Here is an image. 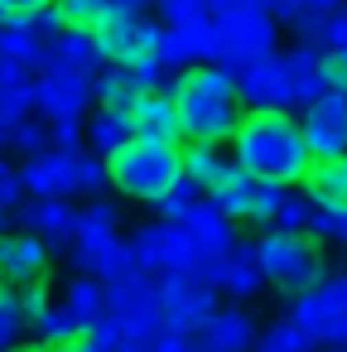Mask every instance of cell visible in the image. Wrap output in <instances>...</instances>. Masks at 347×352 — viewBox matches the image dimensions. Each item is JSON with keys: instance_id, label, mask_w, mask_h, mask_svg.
Here are the masks:
<instances>
[{"instance_id": "obj_38", "label": "cell", "mask_w": 347, "mask_h": 352, "mask_svg": "<svg viewBox=\"0 0 347 352\" xmlns=\"http://www.w3.org/2000/svg\"><path fill=\"white\" fill-rule=\"evenodd\" d=\"M107 184H111V169H107V160H102V155H92V150H78V160H73V193H87V198H97Z\"/></svg>"}, {"instance_id": "obj_55", "label": "cell", "mask_w": 347, "mask_h": 352, "mask_svg": "<svg viewBox=\"0 0 347 352\" xmlns=\"http://www.w3.org/2000/svg\"><path fill=\"white\" fill-rule=\"evenodd\" d=\"M10 352H44V347H39V342H34V347H20V342H15V347H10Z\"/></svg>"}, {"instance_id": "obj_59", "label": "cell", "mask_w": 347, "mask_h": 352, "mask_svg": "<svg viewBox=\"0 0 347 352\" xmlns=\"http://www.w3.org/2000/svg\"><path fill=\"white\" fill-rule=\"evenodd\" d=\"M203 352H208V347H203Z\"/></svg>"}, {"instance_id": "obj_5", "label": "cell", "mask_w": 347, "mask_h": 352, "mask_svg": "<svg viewBox=\"0 0 347 352\" xmlns=\"http://www.w3.org/2000/svg\"><path fill=\"white\" fill-rule=\"evenodd\" d=\"M155 280V299H159V328L164 333H183V338H198L208 328V318L222 309L217 304V289L198 275H183V270H169V275H150Z\"/></svg>"}, {"instance_id": "obj_19", "label": "cell", "mask_w": 347, "mask_h": 352, "mask_svg": "<svg viewBox=\"0 0 347 352\" xmlns=\"http://www.w3.org/2000/svg\"><path fill=\"white\" fill-rule=\"evenodd\" d=\"M131 121H135V135L140 140H164V145H183V121L174 111V97L159 87V92H145L135 97L131 107Z\"/></svg>"}, {"instance_id": "obj_22", "label": "cell", "mask_w": 347, "mask_h": 352, "mask_svg": "<svg viewBox=\"0 0 347 352\" xmlns=\"http://www.w3.org/2000/svg\"><path fill=\"white\" fill-rule=\"evenodd\" d=\"M44 68H73V73H87V78H97V68H102L97 30H78V25H68L58 39H49Z\"/></svg>"}, {"instance_id": "obj_50", "label": "cell", "mask_w": 347, "mask_h": 352, "mask_svg": "<svg viewBox=\"0 0 347 352\" xmlns=\"http://www.w3.org/2000/svg\"><path fill=\"white\" fill-rule=\"evenodd\" d=\"M323 73H328V92L347 97V58H337V54H323Z\"/></svg>"}, {"instance_id": "obj_36", "label": "cell", "mask_w": 347, "mask_h": 352, "mask_svg": "<svg viewBox=\"0 0 347 352\" xmlns=\"http://www.w3.org/2000/svg\"><path fill=\"white\" fill-rule=\"evenodd\" d=\"M87 342H92L97 352H150V342H145L140 333H131L126 323H116L111 314L87 328Z\"/></svg>"}, {"instance_id": "obj_46", "label": "cell", "mask_w": 347, "mask_h": 352, "mask_svg": "<svg viewBox=\"0 0 347 352\" xmlns=\"http://www.w3.org/2000/svg\"><path fill=\"white\" fill-rule=\"evenodd\" d=\"M212 20H236V15H270V0H208Z\"/></svg>"}, {"instance_id": "obj_47", "label": "cell", "mask_w": 347, "mask_h": 352, "mask_svg": "<svg viewBox=\"0 0 347 352\" xmlns=\"http://www.w3.org/2000/svg\"><path fill=\"white\" fill-rule=\"evenodd\" d=\"M20 203H25V179H20V169L10 160H0V208L15 212Z\"/></svg>"}, {"instance_id": "obj_29", "label": "cell", "mask_w": 347, "mask_h": 352, "mask_svg": "<svg viewBox=\"0 0 347 352\" xmlns=\"http://www.w3.org/2000/svg\"><path fill=\"white\" fill-rule=\"evenodd\" d=\"M63 304L78 314L82 328H92V323L107 318V285H102L97 275H73L68 289H63Z\"/></svg>"}, {"instance_id": "obj_11", "label": "cell", "mask_w": 347, "mask_h": 352, "mask_svg": "<svg viewBox=\"0 0 347 352\" xmlns=\"http://www.w3.org/2000/svg\"><path fill=\"white\" fill-rule=\"evenodd\" d=\"M284 193H289V188H280V184H260V179L232 169L227 184L212 193V203H217L232 222H246V227H260V232H265V227L275 222V208H280Z\"/></svg>"}, {"instance_id": "obj_2", "label": "cell", "mask_w": 347, "mask_h": 352, "mask_svg": "<svg viewBox=\"0 0 347 352\" xmlns=\"http://www.w3.org/2000/svg\"><path fill=\"white\" fill-rule=\"evenodd\" d=\"M174 97V111L183 121V140H203V145H222L236 135L241 126V92H236V78L217 63H198L188 73L174 78L169 87Z\"/></svg>"}, {"instance_id": "obj_14", "label": "cell", "mask_w": 347, "mask_h": 352, "mask_svg": "<svg viewBox=\"0 0 347 352\" xmlns=\"http://www.w3.org/2000/svg\"><path fill=\"white\" fill-rule=\"evenodd\" d=\"M203 280H208L217 294H232L236 304L251 299V294H260V289H265V275H260V261H256V241H236L232 251H222V256L203 270Z\"/></svg>"}, {"instance_id": "obj_54", "label": "cell", "mask_w": 347, "mask_h": 352, "mask_svg": "<svg viewBox=\"0 0 347 352\" xmlns=\"http://www.w3.org/2000/svg\"><path fill=\"white\" fill-rule=\"evenodd\" d=\"M10 20H15V15H10V10H5V6H0V30H5V25H10Z\"/></svg>"}, {"instance_id": "obj_37", "label": "cell", "mask_w": 347, "mask_h": 352, "mask_svg": "<svg viewBox=\"0 0 347 352\" xmlns=\"http://www.w3.org/2000/svg\"><path fill=\"white\" fill-rule=\"evenodd\" d=\"M313 212H318V208H313L304 193H284L270 227H280V232H289V236H309V232H313Z\"/></svg>"}, {"instance_id": "obj_53", "label": "cell", "mask_w": 347, "mask_h": 352, "mask_svg": "<svg viewBox=\"0 0 347 352\" xmlns=\"http://www.w3.org/2000/svg\"><path fill=\"white\" fill-rule=\"evenodd\" d=\"M58 352H97V347H92V342L82 338V342H73V347H58Z\"/></svg>"}, {"instance_id": "obj_45", "label": "cell", "mask_w": 347, "mask_h": 352, "mask_svg": "<svg viewBox=\"0 0 347 352\" xmlns=\"http://www.w3.org/2000/svg\"><path fill=\"white\" fill-rule=\"evenodd\" d=\"M49 145L63 155H78V150H87V135L78 121H49Z\"/></svg>"}, {"instance_id": "obj_18", "label": "cell", "mask_w": 347, "mask_h": 352, "mask_svg": "<svg viewBox=\"0 0 347 352\" xmlns=\"http://www.w3.org/2000/svg\"><path fill=\"white\" fill-rule=\"evenodd\" d=\"M73 160L78 155H63V150H44L34 160H25L20 179H25V198H68L73 193Z\"/></svg>"}, {"instance_id": "obj_7", "label": "cell", "mask_w": 347, "mask_h": 352, "mask_svg": "<svg viewBox=\"0 0 347 352\" xmlns=\"http://www.w3.org/2000/svg\"><path fill=\"white\" fill-rule=\"evenodd\" d=\"M289 318L323 347V342H337V333H342V318H347V270H337V275H323L313 289H304V294H294V304H289Z\"/></svg>"}, {"instance_id": "obj_3", "label": "cell", "mask_w": 347, "mask_h": 352, "mask_svg": "<svg viewBox=\"0 0 347 352\" xmlns=\"http://www.w3.org/2000/svg\"><path fill=\"white\" fill-rule=\"evenodd\" d=\"M111 169V188L121 198H135V203H155L164 198L179 179H183V145H164V140H131L126 150H116L107 160Z\"/></svg>"}, {"instance_id": "obj_30", "label": "cell", "mask_w": 347, "mask_h": 352, "mask_svg": "<svg viewBox=\"0 0 347 352\" xmlns=\"http://www.w3.org/2000/svg\"><path fill=\"white\" fill-rule=\"evenodd\" d=\"M203 203H208V193H203L193 179H179V184H174L164 198H155L150 208H155V222H174V227H183Z\"/></svg>"}, {"instance_id": "obj_24", "label": "cell", "mask_w": 347, "mask_h": 352, "mask_svg": "<svg viewBox=\"0 0 347 352\" xmlns=\"http://www.w3.org/2000/svg\"><path fill=\"white\" fill-rule=\"evenodd\" d=\"M299 184L318 212H347V160H313Z\"/></svg>"}, {"instance_id": "obj_23", "label": "cell", "mask_w": 347, "mask_h": 352, "mask_svg": "<svg viewBox=\"0 0 347 352\" xmlns=\"http://www.w3.org/2000/svg\"><path fill=\"white\" fill-rule=\"evenodd\" d=\"M280 58H284L289 97H294V107H299V111H304V107H313L318 97H328V73H323V54H318V49L299 44V49H289V54H280Z\"/></svg>"}, {"instance_id": "obj_49", "label": "cell", "mask_w": 347, "mask_h": 352, "mask_svg": "<svg viewBox=\"0 0 347 352\" xmlns=\"http://www.w3.org/2000/svg\"><path fill=\"white\" fill-rule=\"evenodd\" d=\"M150 352H203L198 347V338H183V333H155V342H150Z\"/></svg>"}, {"instance_id": "obj_34", "label": "cell", "mask_w": 347, "mask_h": 352, "mask_svg": "<svg viewBox=\"0 0 347 352\" xmlns=\"http://www.w3.org/2000/svg\"><path fill=\"white\" fill-rule=\"evenodd\" d=\"M333 10H342V0H270V20H284L289 30H309Z\"/></svg>"}, {"instance_id": "obj_52", "label": "cell", "mask_w": 347, "mask_h": 352, "mask_svg": "<svg viewBox=\"0 0 347 352\" xmlns=\"http://www.w3.org/2000/svg\"><path fill=\"white\" fill-rule=\"evenodd\" d=\"M10 15H30V10H44V6H54V0H0Z\"/></svg>"}, {"instance_id": "obj_4", "label": "cell", "mask_w": 347, "mask_h": 352, "mask_svg": "<svg viewBox=\"0 0 347 352\" xmlns=\"http://www.w3.org/2000/svg\"><path fill=\"white\" fill-rule=\"evenodd\" d=\"M256 261H260L265 285H275L280 294H304V289H313V285L328 275V270H323L318 241L289 236V232H280V227H265V232H260Z\"/></svg>"}, {"instance_id": "obj_44", "label": "cell", "mask_w": 347, "mask_h": 352, "mask_svg": "<svg viewBox=\"0 0 347 352\" xmlns=\"http://www.w3.org/2000/svg\"><path fill=\"white\" fill-rule=\"evenodd\" d=\"M10 150H20L25 160L44 155V150H49V121H20L15 135H10Z\"/></svg>"}, {"instance_id": "obj_48", "label": "cell", "mask_w": 347, "mask_h": 352, "mask_svg": "<svg viewBox=\"0 0 347 352\" xmlns=\"http://www.w3.org/2000/svg\"><path fill=\"white\" fill-rule=\"evenodd\" d=\"M309 236H323L333 246H347V212H313V232Z\"/></svg>"}, {"instance_id": "obj_28", "label": "cell", "mask_w": 347, "mask_h": 352, "mask_svg": "<svg viewBox=\"0 0 347 352\" xmlns=\"http://www.w3.org/2000/svg\"><path fill=\"white\" fill-rule=\"evenodd\" d=\"M44 54H49V44L39 39V34H30L25 25H5L0 30V63H15V68H25V73H39L44 68Z\"/></svg>"}, {"instance_id": "obj_25", "label": "cell", "mask_w": 347, "mask_h": 352, "mask_svg": "<svg viewBox=\"0 0 347 352\" xmlns=\"http://www.w3.org/2000/svg\"><path fill=\"white\" fill-rule=\"evenodd\" d=\"M30 333H34V342H39L44 352H58V347H73V342L87 338V328L78 323V314H73L63 299H49L44 314L30 318Z\"/></svg>"}, {"instance_id": "obj_15", "label": "cell", "mask_w": 347, "mask_h": 352, "mask_svg": "<svg viewBox=\"0 0 347 352\" xmlns=\"http://www.w3.org/2000/svg\"><path fill=\"white\" fill-rule=\"evenodd\" d=\"M236 92H241V107L246 111H294V97H289V73H284V58L270 54L260 58L256 68H246L236 78Z\"/></svg>"}, {"instance_id": "obj_8", "label": "cell", "mask_w": 347, "mask_h": 352, "mask_svg": "<svg viewBox=\"0 0 347 352\" xmlns=\"http://www.w3.org/2000/svg\"><path fill=\"white\" fill-rule=\"evenodd\" d=\"M116 227H121L116 203L92 198L87 208H78V227H73V241H68V261H73L78 275H97L102 280V256H107V246L121 241Z\"/></svg>"}, {"instance_id": "obj_33", "label": "cell", "mask_w": 347, "mask_h": 352, "mask_svg": "<svg viewBox=\"0 0 347 352\" xmlns=\"http://www.w3.org/2000/svg\"><path fill=\"white\" fill-rule=\"evenodd\" d=\"M294 34H299V44H309V49H318V54H337V58H347V6L333 10L328 20L309 25V30H294Z\"/></svg>"}, {"instance_id": "obj_43", "label": "cell", "mask_w": 347, "mask_h": 352, "mask_svg": "<svg viewBox=\"0 0 347 352\" xmlns=\"http://www.w3.org/2000/svg\"><path fill=\"white\" fill-rule=\"evenodd\" d=\"M155 10H159V25L179 30V25H193L208 15V0H155Z\"/></svg>"}, {"instance_id": "obj_12", "label": "cell", "mask_w": 347, "mask_h": 352, "mask_svg": "<svg viewBox=\"0 0 347 352\" xmlns=\"http://www.w3.org/2000/svg\"><path fill=\"white\" fill-rule=\"evenodd\" d=\"M222 25V63L232 78H241L246 68H256L260 58L275 54V20L270 15H236V20H217Z\"/></svg>"}, {"instance_id": "obj_26", "label": "cell", "mask_w": 347, "mask_h": 352, "mask_svg": "<svg viewBox=\"0 0 347 352\" xmlns=\"http://www.w3.org/2000/svg\"><path fill=\"white\" fill-rule=\"evenodd\" d=\"M87 150L92 155H102V160H111L116 150H126L131 140H135V121H131V111H111V107H97V111H87Z\"/></svg>"}, {"instance_id": "obj_41", "label": "cell", "mask_w": 347, "mask_h": 352, "mask_svg": "<svg viewBox=\"0 0 347 352\" xmlns=\"http://www.w3.org/2000/svg\"><path fill=\"white\" fill-rule=\"evenodd\" d=\"M58 10H63L68 25H78V30H97V25L111 15V0H58Z\"/></svg>"}, {"instance_id": "obj_6", "label": "cell", "mask_w": 347, "mask_h": 352, "mask_svg": "<svg viewBox=\"0 0 347 352\" xmlns=\"http://www.w3.org/2000/svg\"><path fill=\"white\" fill-rule=\"evenodd\" d=\"M131 256L145 275H169V270H183V275H198L203 280V256L193 251V236L188 227H174V222H145L131 232Z\"/></svg>"}, {"instance_id": "obj_1", "label": "cell", "mask_w": 347, "mask_h": 352, "mask_svg": "<svg viewBox=\"0 0 347 352\" xmlns=\"http://www.w3.org/2000/svg\"><path fill=\"white\" fill-rule=\"evenodd\" d=\"M232 164L260 184H280V188H294L313 155L304 145V131H299V116L289 111H246L236 135H232Z\"/></svg>"}, {"instance_id": "obj_10", "label": "cell", "mask_w": 347, "mask_h": 352, "mask_svg": "<svg viewBox=\"0 0 347 352\" xmlns=\"http://www.w3.org/2000/svg\"><path fill=\"white\" fill-rule=\"evenodd\" d=\"M92 102H97V92H92L87 73L39 68V78H34V111L44 121H82L92 111Z\"/></svg>"}, {"instance_id": "obj_32", "label": "cell", "mask_w": 347, "mask_h": 352, "mask_svg": "<svg viewBox=\"0 0 347 352\" xmlns=\"http://www.w3.org/2000/svg\"><path fill=\"white\" fill-rule=\"evenodd\" d=\"M92 92H97V107H111V111H131L135 97H140V87L131 82V73L116 68V63H107V68L92 78Z\"/></svg>"}, {"instance_id": "obj_17", "label": "cell", "mask_w": 347, "mask_h": 352, "mask_svg": "<svg viewBox=\"0 0 347 352\" xmlns=\"http://www.w3.org/2000/svg\"><path fill=\"white\" fill-rule=\"evenodd\" d=\"M15 227L44 236L49 246H68L73 241V227H78V208L68 198H25L15 208Z\"/></svg>"}, {"instance_id": "obj_21", "label": "cell", "mask_w": 347, "mask_h": 352, "mask_svg": "<svg viewBox=\"0 0 347 352\" xmlns=\"http://www.w3.org/2000/svg\"><path fill=\"white\" fill-rule=\"evenodd\" d=\"M183 227H188L193 251L203 256V265H212L222 251H232V246H236V222H232V217H227V212H222L212 198H208V203H203V208H198V212H193Z\"/></svg>"}, {"instance_id": "obj_58", "label": "cell", "mask_w": 347, "mask_h": 352, "mask_svg": "<svg viewBox=\"0 0 347 352\" xmlns=\"http://www.w3.org/2000/svg\"><path fill=\"white\" fill-rule=\"evenodd\" d=\"M337 342H347V318H342V333H337Z\"/></svg>"}, {"instance_id": "obj_13", "label": "cell", "mask_w": 347, "mask_h": 352, "mask_svg": "<svg viewBox=\"0 0 347 352\" xmlns=\"http://www.w3.org/2000/svg\"><path fill=\"white\" fill-rule=\"evenodd\" d=\"M299 131L313 160H347V97L328 92L299 111Z\"/></svg>"}, {"instance_id": "obj_27", "label": "cell", "mask_w": 347, "mask_h": 352, "mask_svg": "<svg viewBox=\"0 0 347 352\" xmlns=\"http://www.w3.org/2000/svg\"><path fill=\"white\" fill-rule=\"evenodd\" d=\"M232 169H236V164H232L217 145H203V140H188V145H183V179H193L208 198L227 184Z\"/></svg>"}, {"instance_id": "obj_56", "label": "cell", "mask_w": 347, "mask_h": 352, "mask_svg": "<svg viewBox=\"0 0 347 352\" xmlns=\"http://www.w3.org/2000/svg\"><path fill=\"white\" fill-rule=\"evenodd\" d=\"M5 227H10V212H5V208H0V232H5Z\"/></svg>"}, {"instance_id": "obj_51", "label": "cell", "mask_w": 347, "mask_h": 352, "mask_svg": "<svg viewBox=\"0 0 347 352\" xmlns=\"http://www.w3.org/2000/svg\"><path fill=\"white\" fill-rule=\"evenodd\" d=\"M150 10H155V0H111V15H121V20H140Z\"/></svg>"}, {"instance_id": "obj_31", "label": "cell", "mask_w": 347, "mask_h": 352, "mask_svg": "<svg viewBox=\"0 0 347 352\" xmlns=\"http://www.w3.org/2000/svg\"><path fill=\"white\" fill-rule=\"evenodd\" d=\"M179 39H183L193 68H198V63H222V25H217L212 15H203V20H193V25H179Z\"/></svg>"}, {"instance_id": "obj_20", "label": "cell", "mask_w": 347, "mask_h": 352, "mask_svg": "<svg viewBox=\"0 0 347 352\" xmlns=\"http://www.w3.org/2000/svg\"><path fill=\"white\" fill-rule=\"evenodd\" d=\"M198 338H203L208 352H251L256 338H260V328H256V318H251L241 304H227V309H217V314L208 318V328H203Z\"/></svg>"}, {"instance_id": "obj_9", "label": "cell", "mask_w": 347, "mask_h": 352, "mask_svg": "<svg viewBox=\"0 0 347 352\" xmlns=\"http://www.w3.org/2000/svg\"><path fill=\"white\" fill-rule=\"evenodd\" d=\"M54 270V246L34 232L5 227L0 232V289H30V285H49Z\"/></svg>"}, {"instance_id": "obj_57", "label": "cell", "mask_w": 347, "mask_h": 352, "mask_svg": "<svg viewBox=\"0 0 347 352\" xmlns=\"http://www.w3.org/2000/svg\"><path fill=\"white\" fill-rule=\"evenodd\" d=\"M0 145H10V131H5V126H0Z\"/></svg>"}, {"instance_id": "obj_40", "label": "cell", "mask_w": 347, "mask_h": 352, "mask_svg": "<svg viewBox=\"0 0 347 352\" xmlns=\"http://www.w3.org/2000/svg\"><path fill=\"white\" fill-rule=\"evenodd\" d=\"M25 309H20V294L15 289H0V352H10L25 333Z\"/></svg>"}, {"instance_id": "obj_39", "label": "cell", "mask_w": 347, "mask_h": 352, "mask_svg": "<svg viewBox=\"0 0 347 352\" xmlns=\"http://www.w3.org/2000/svg\"><path fill=\"white\" fill-rule=\"evenodd\" d=\"M155 63L164 68V73H188L193 68V58H188V49H183V39H179V30H169V25H159V39H155Z\"/></svg>"}, {"instance_id": "obj_35", "label": "cell", "mask_w": 347, "mask_h": 352, "mask_svg": "<svg viewBox=\"0 0 347 352\" xmlns=\"http://www.w3.org/2000/svg\"><path fill=\"white\" fill-rule=\"evenodd\" d=\"M256 352H318V342H313L289 314H280V318L256 338Z\"/></svg>"}, {"instance_id": "obj_42", "label": "cell", "mask_w": 347, "mask_h": 352, "mask_svg": "<svg viewBox=\"0 0 347 352\" xmlns=\"http://www.w3.org/2000/svg\"><path fill=\"white\" fill-rule=\"evenodd\" d=\"M15 25H25L30 34H39L44 44L49 39H58L63 30H68V20H63V10H58V0L54 6H44V10H30V15H15Z\"/></svg>"}, {"instance_id": "obj_16", "label": "cell", "mask_w": 347, "mask_h": 352, "mask_svg": "<svg viewBox=\"0 0 347 352\" xmlns=\"http://www.w3.org/2000/svg\"><path fill=\"white\" fill-rule=\"evenodd\" d=\"M159 39V25L150 15L140 20H121V15H107L97 25V49H102V63H131L140 54H150Z\"/></svg>"}]
</instances>
